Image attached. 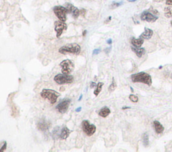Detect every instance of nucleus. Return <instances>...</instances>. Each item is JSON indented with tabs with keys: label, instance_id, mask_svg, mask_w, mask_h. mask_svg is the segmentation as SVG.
Returning <instances> with one entry per match:
<instances>
[{
	"label": "nucleus",
	"instance_id": "nucleus-16",
	"mask_svg": "<svg viewBox=\"0 0 172 152\" xmlns=\"http://www.w3.org/2000/svg\"><path fill=\"white\" fill-rule=\"evenodd\" d=\"M132 50L139 58H141V57H142V56L145 53V49L144 48H136V47H132Z\"/></svg>",
	"mask_w": 172,
	"mask_h": 152
},
{
	"label": "nucleus",
	"instance_id": "nucleus-13",
	"mask_svg": "<svg viewBox=\"0 0 172 152\" xmlns=\"http://www.w3.org/2000/svg\"><path fill=\"white\" fill-rule=\"evenodd\" d=\"M153 34V30L149 29V28H146L145 29V31L141 34V36H140V38H141L144 40H149L152 37Z\"/></svg>",
	"mask_w": 172,
	"mask_h": 152
},
{
	"label": "nucleus",
	"instance_id": "nucleus-3",
	"mask_svg": "<svg viewBox=\"0 0 172 152\" xmlns=\"http://www.w3.org/2000/svg\"><path fill=\"white\" fill-rule=\"evenodd\" d=\"M40 96L44 99L49 100L51 104H55L60 96V93L52 89H43L40 93Z\"/></svg>",
	"mask_w": 172,
	"mask_h": 152
},
{
	"label": "nucleus",
	"instance_id": "nucleus-8",
	"mask_svg": "<svg viewBox=\"0 0 172 152\" xmlns=\"http://www.w3.org/2000/svg\"><path fill=\"white\" fill-rule=\"evenodd\" d=\"M67 29V25L65 22L61 21H57L55 22V30L57 33V37L59 38L63 34V31Z\"/></svg>",
	"mask_w": 172,
	"mask_h": 152
},
{
	"label": "nucleus",
	"instance_id": "nucleus-29",
	"mask_svg": "<svg viewBox=\"0 0 172 152\" xmlns=\"http://www.w3.org/2000/svg\"><path fill=\"white\" fill-rule=\"evenodd\" d=\"M166 4L169 5H172V0H166Z\"/></svg>",
	"mask_w": 172,
	"mask_h": 152
},
{
	"label": "nucleus",
	"instance_id": "nucleus-19",
	"mask_svg": "<svg viewBox=\"0 0 172 152\" xmlns=\"http://www.w3.org/2000/svg\"><path fill=\"white\" fill-rule=\"evenodd\" d=\"M103 84H104L102 83H99L97 84V87H96V88H95V90L94 92V94H95V96H98V94H100V93L101 91V88H102Z\"/></svg>",
	"mask_w": 172,
	"mask_h": 152
},
{
	"label": "nucleus",
	"instance_id": "nucleus-26",
	"mask_svg": "<svg viewBox=\"0 0 172 152\" xmlns=\"http://www.w3.org/2000/svg\"><path fill=\"white\" fill-rule=\"evenodd\" d=\"M7 148V143L5 141L4 142V145L1 147V149H0V152H2V151H4L5 150V149Z\"/></svg>",
	"mask_w": 172,
	"mask_h": 152
},
{
	"label": "nucleus",
	"instance_id": "nucleus-38",
	"mask_svg": "<svg viewBox=\"0 0 172 152\" xmlns=\"http://www.w3.org/2000/svg\"><path fill=\"white\" fill-rule=\"evenodd\" d=\"M129 2H135V1H136V0H128Z\"/></svg>",
	"mask_w": 172,
	"mask_h": 152
},
{
	"label": "nucleus",
	"instance_id": "nucleus-2",
	"mask_svg": "<svg viewBox=\"0 0 172 152\" xmlns=\"http://www.w3.org/2000/svg\"><path fill=\"white\" fill-rule=\"evenodd\" d=\"M59 52L62 55H67V54H73V55H79L81 52V46L76 43L67 44L66 45L60 47Z\"/></svg>",
	"mask_w": 172,
	"mask_h": 152
},
{
	"label": "nucleus",
	"instance_id": "nucleus-35",
	"mask_svg": "<svg viewBox=\"0 0 172 152\" xmlns=\"http://www.w3.org/2000/svg\"><path fill=\"white\" fill-rule=\"evenodd\" d=\"M86 34H87V31L85 30V31H84V32H83V36H85V35H86Z\"/></svg>",
	"mask_w": 172,
	"mask_h": 152
},
{
	"label": "nucleus",
	"instance_id": "nucleus-30",
	"mask_svg": "<svg viewBox=\"0 0 172 152\" xmlns=\"http://www.w3.org/2000/svg\"><path fill=\"white\" fill-rule=\"evenodd\" d=\"M100 51V50L99 49L95 50L94 51V55H97V54H98V52H99Z\"/></svg>",
	"mask_w": 172,
	"mask_h": 152
},
{
	"label": "nucleus",
	"instance_id": "nucleus-6",
	"mask_svg": "<svg viewBox=\"0 0 172 152\" xmlns=\"http://www.w3.org/2000/svg\"><path fill=\"white\" fill-rule=\"evenodd\" d=\"M60 66H61V72L63 74H71L74 70L75 66L73 62L70 60H64L60 63Z\"/></svg>",
	"mask_w": 172,
	"mask_h": 152
},
{
	"label": "nucleus",
	"instance_id": "nucleus-41",
	"mask_svg": "<svg viewBox=\"0 0 172 152\" xmlns=\"http://www.w3.org/2000/svg\"><path fill=\"white\" fill-rule=\"evenodd\" d=\"M171 26H172V20H171Z\"/></svg>",
	"mask_w": 172,
	"mask_h": 152
},
{
	"label": "nucleus",
	"instance_id": "nucleus-31",
	"mask_svg": "<svg viewBox=\"0 0 172 152\" xmlns=\"http://www.w3.org/2000/svg\"><path fill=\"white\" fill-rule=\"evenodd\" d=\"M95 86H96V84H95V83H91V86H90L91 88H94V87H95Z\"/></svg>",
	"mask_w": 172,
	"mask_h": 152
},
{
	"label": "nucleus",
	"instance_id": "nucleus-4",
	"mask_svg": "<svg viewBox=\"0 0 172 152\" xmlns=\"http://www.w3.org/2000/svg\"><path fill=\"white\" fill-rule=\"evenodd\" d=\"M54 80L58 84L62 85L65 84H71L73 83L74 77L72 75L69 74H59L55 76V78H54Z\"/></svg>",
	"mask_w": 172,
	"mask_h": 152
},
{
	"label": "nucleus",
	"instance_id": "nucleus-22",
	"mask_svg": "<svg viewBox=\"0 0 172 152\" xmlns=\"http://www.w3.org/2000/svg\"><path fill=\"white\" fill-rule=\"evenodd\" d=\"M71 14L73 15V18H74L75 19H77L79 16V15H80V10H79L78 8L75 7L73 9V12Z\"/></svg>",
	"mask_w": 172,
	"mask_h": 152
},
{
	"label": "nucleus",
	"instance_id": "nucleus-42",
	"mask_svg": "<svg viewBox=\"0 0 172 152\" xmlns=\"http://www.w3.org/2000/svg\"><path fill=\"white\" fill-rule=\"evenodd\" d=\"M171 78H172V74H171Z\"/></svg>",
	"mask_w": 172,
	"mask_h": 152
},
{
	"label": "nucleus",
	"instance_id": "nucleus-23",
	"mask_svg": "<svg viewBox=\"0 0 172 152\" xmlns=\"http://www.w3.org/2000/svg\"><path fill=\"white\" fill-rule=\"evenodd\" d=\"M65 8L67 9V13L68 14H71L72 12H73V8H75L74 5H73L71 4H66L65 5Z\"/></svg>",
	"mask_w": 172,
	"mask_h": 152
},
{
	"label": "nucleus",
	"instance_id": "nucleus-12",
	"mask_svg": "<svg viewBox=\"0 0 172 152\" xmlns=\"http://www.w3.org/2000/svg\"><path fill=\"white\" fill-rule=\"evenodd\" d=\"M70 134H71V131L67 127H64L61 129L60 133H59V137L61 139H66L69 137Z\"/></svg>",
	"mask_w": 172,
	"mask_h": 152
},
{
	"label": "nucleus",
	"instance_id": "nucleus-27",
	"mask_svg": "<svg viewBox=\"0 0 172 152\" xmlns=\"http://www.w3.org/2000/svg\"><path fill=\"white\" fill-rule=\"evenodd\" d=\"M86 14V10L85 9H82L80 10V15H81L82 16H85Z\"/></svg>",
	"mask_w": 172,
	"mask_h": 152
},
{
	"label": "nucleus",
	"instance_id": "nucleus-14",
	"mask_svg": "<svg viewBox=\"0 0 172 152\" xmlns=\"http://www.w3.org/2000/svg\"><path fill=\"white\" fill-rule=\"evenodd\" d=\"M153 126L155 128V130L156 131V133L158 134H161L164 131V127L160 123H159L158 121H155L153 122Z\"/></svg>",
	"mask_w": 172,
	"mask_h": 152
},
{
	"label": "nucleus",
	"instance_id": "nucleus-20",
	"mask_svg": "<svg viewBox=\"0 0 172 152\" xmlns=\"http://www.w3.org/2000/svg\"><path fill=\"white\" fill-rule=\"evenodd\" d=\"M143 142L145 147H147L149 144V135L147 134H145L143 135Z\"/></svg>",
	"mask_w": 172,
	"mask_h": 152
},
{
	"label": "nucleus",
	"instance_id": "nucleus-40",
	"mask_svg": "<svg viewBox=\"0 0 172 152\" xmlns=\"http://www.w3.org/2000/svg\"><path fill=\"white\" fill-rule=\"evenodd\" d=\"M130 89H131L132 92H133V89H132V87H130Z\"/></svg>",
	"mask_w": 172,
	"mask_h": 152
},
{
	"label": "nucleus",
	"instance_id": "nucleus-11",
	"mask_svg": "<svg viewBox=\"0 0 172 152\" xmlns=\"http://www.w3.org/2000/svg\"><path fill=\"white\" fill-rule=\"evenodd\" d=\"M50 123L47 122L45 119H41L40 121L38 123L37 127L41 131H46L50 127Z\"/></svg>",
	"mask_w": 172,
	"mask_h": 152
},
{
	"label": "nucleus",
	"instance_id": "nucleus-15",
	"mask_svg": "<svg viewBox=\"0 0 172 152\" xmlns=\"http://www.w3.org/2000/svg\"><path fill=\"white\" fill-rule=\"evenodd\" d=\"M143 42H144V39L141 38H139L138 39L132 38L131 39V44L136 48H141Z\"/></svg>",
	"mask_w": 172,
	"mask_h": 152
},
{
	"label": "nucleus",
	"instance_id": "nucleus-34",
	"mask_svg": "<svg viewBox=\"0 0 172 152\" xmlns=\"http://www.w3.org/2000/svg\"><path fill=\"white\" fill-rule=\"evenodd\" d=\"M111 18H111L110 16L109 18H108L107 19V20H106V23H107V22H108V21H110V20H111Z\"/></svg>",
	"mask_w": 172,
	"mask_h": 152
},
{
	"label": "nucleus",
	"instance_id": "nucleus-21",
	"mask_svg": "<svg viewBox=\"0 0 172 152\" xmlns=\"http://www.w3.org/2000/svg\"><path fill=\"white\" fill-rule=\"evenodd\" d=\"M165 15L168 18L172 17V7H168L165 9Z\"/></svg>",
	"mask_w": 172,
	"mask_h": 152
},
{
	"label": "nucleus",
	"instance_id": "nucleus-5",
	"mask_svg": "<svg viewBox=\"0 0 172 152\" xmlns=\"http://www.w3.org/2000/svg\"><path fill=\"white\" fill-rule=\"evenodd\" d=\"M54 13H55L56 16L58 18L59 20L61 21L65 22L67 20V11L65 6L57 5L55 6L53 9Z\"/></svg>",
	"mask_w": 172,
	"mask_h": 152
},
{
	"label": "nucleus",
	"instance_id": "nucleus-37",
	"mask_svg": "<svg viewBox=\"0 0 172 152\" xmlns=\"http://www.w3.org/2000/svg\"><path fill=\"white\" fill-rule=\"evenodd\" d=\"M155 1H156V2H162V1H163V0H155Z\"/></svg>",
	"mask_w": 172,
	"mask_h": 152
},
{
	"label": "nucleus",
	"instance_id": "nucleus-7",
	"mask_svg": "<svg viewBox=\"0 0 172 152\" xmlns=\"http://www.w3.org/2000/svg\"><path fill=\"white\" fill-rule=\"evenodd\" d=\"M82 129L83 131L88 136H91L95 134L96 127L94 124H90L88 121L85 120L82 122Z\"/></svg>",
	"mask_w": 172,
	"mask_h": 152
},
{
	"label": "nucleus",
	"instance_id": "nucleus-32",
	"mask_svg": "<svg viewBox=\"0 0 172 152\" xmlns=\"http://www.w3.org/2000/svg\"><path fill=\"white\" fill-rule=\"evenodd\" d=\"M81 110V107H79V108H77L75 111H76V112H79Z\"/></svg>",
	"mask_w": 172,
	"mask_h": 152
},
{
	"label": "nucleus",
	"instance_id": "nucleus-28",
	"mask_svg": "<svg viewBox=\"0 0 172 152\" xmlns=\"http://www.w3.org/2000/svg\"><path fill=\"white\" fill-rule=\"evenodd\" d=\"M121 3H114V4L112 5V8H116L118 6H119L120 5Z\"/></svg>",
	"mask_w": 172,
	"mask_h": 152
},
{
	"label": "nucleus",
	"instance_id": "nucleus-25",
	"mask_svg": "<svg viewBox=\"0 0 172 152\" xmlns=\"http://www.w3.org/2000/svg\"><path fill=\"white\" fill-rule=\"evenodd\" d=\"M129 99L133 103H137L139 101L138 97L135 95V94H130L129 96Z\"/></svg>",
	"mask_w": 172,
	"mask_h": 152
},
{
	"label": "nucleus",
	"instance_id": "nucleus-1",
	"mask_svg": "<svg viewBox=\"0 0 172 152\" xmlns=\"http://www.w3.org/2000/svg\"><path fill=\"white\" fill-rule=\"evenodd\" d=\"M131 80L133 83H144L145 84H147L148 86H151L152 84L151 77L149 74L144 72L132 74L131 76Z\"/></svg>",
	"mask_w": 172,
	"mask_h": 152
},
{
	"label": "nucleus",
	"instance_id": "nucleus-24",
	"mask_svg": "<svg viewBox=\"0 0 172 152\" xmlns=\"http://www.w3.org/2000/svg\"><path fill=\"white\" fill-rule=\"evenodd\" d=\"M116 83L115 81H114V79H112V84H110V86L108 88V90H109L110 92H112L116 88Z\"/></svg>",
	"mask_w": 172,
	"mask_h": 152
},
{
	"label": "nucleus",
	"instance_id": "nucleus-9",
	"mask_svg": "<svg viewBox=\"0 0 172 152\" xmlns=\"http://www.w3.org/2000/svg\"><path fill=\"white\" fill-rule=\"evenodd\" d=\"M141 18L143 21H146L148 22H154L157 20L158 17L153 13L146 11L143 12V13L141 14Z\"/></svg>",
	"mask_w": 172,
	"mask_h": 152
},
{
	"label": "nucleus",
	"instance_id": "nucleus-18",
	"mask_svg": "<svg viewBox=\"0 0 172 152\" xmlns=\"http://www.w3.org/2000/svg\"><path fill=\"white\" fill-rule=\"evenodd\" d=\"M10 105L12 109V116L14 117H16L19 115V111L18 107L13 102H12V101L11 102Z\"/></svg>",
	"mask_w": 172,
	"mask_h": 152
},
{
	"label": "nucleus",
	"instance_id": "nucleus-17",
	"mask_svg": "<svg viewBox=\"0 0 172 152\" xmlns=\"http://www.w3.org/2000/svg\"><path fill=\"white\" fill-rule=\"evenodd\" d=\"M110 113V109L107 107H103V108H101L100 109V112H99V115L101 116V117L105 118V117H106L109 115Z\"/></svg>",
	"mask_w": 172,
	"mask_h": 152
},
{
	"label": "nucleus",
	"instance_id": "nucleus-39",
	"mask_svg": "<svg viewBox=\"0 0 172 152\" xmlns=\"http://www.w3.org/2000/svg\"><path fill=\"white\" fill-rule=\"evenodd\" d=\"M81 98H82V95H81V97H79V101H80L81 99Z\"/></svg>",
	"mask_w": 172,
	"mask_h": 152
},
{
	"label": "nucleus",
	"instance_id": "nucleus-36",
	"mask_svg": "<svg viewBox=\"0 0 172 152\" xmlns=\"http://www.w3.org/2000/svg\"><path fill=\"white\" fill-rule=\"evenodd\" d=\"M130 109V107H122V109Z\"/></svg>",
	"mask_w": 172,
	"mask_h": 152
},
{
	"label": "nucleus",
	"instance_id": "nucleus-33",
	"mask_svg": "<svg viewBox=\"0 0 172 152\" xmlns=\"http://www.w3.org/2000/svg\"><path fill=\"white\" fill-rule=\"evenodd\" d=\"M107 42H108V44H112V40H111V39H109V40H108L107 41Z\"/></svg>",
	"mask_w": 172,
	"mask_h": 152
},
{
	"label": "nucleus",
	"instance_id": "nucleus-10",
	"mask_svg": "<svg viewBox=\"0 0 172 152\" xmlns=\"http://www.w3.org/2000/svg\"><path fill=\"white\" fill-rule=\"evenodd\" d=\"M70 103H71V100L69 99H65L57 106L56 109L58 110L59 113H65L69 109Z\"/></svg>",
	"mask_w": 172,
	"mask_h": 152
}]
</instances>
